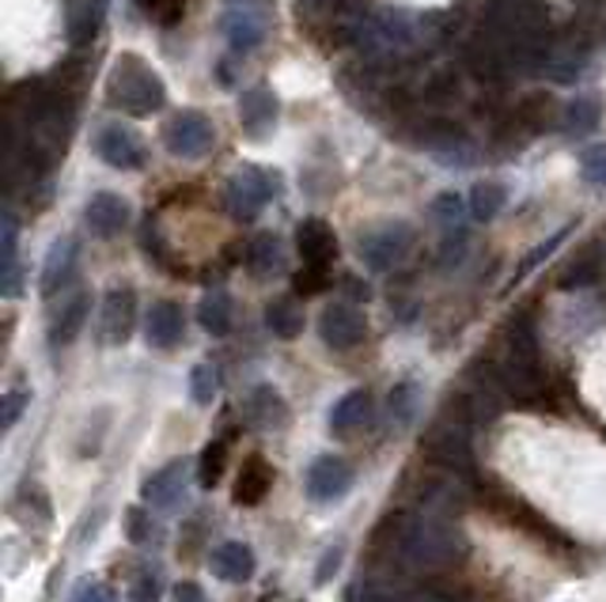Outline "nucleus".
I'll return each instance as SVG.
<instances>
[{"instance_id": "10", "label": "nucleus", "mask_w": 606, "mask_h": 602, "mask_svg": "<svg viewBox=\"0 0 606 602\" xmlns=\"http://www.w3.org/2000/svg\"><path fill=\"white\" fill-rule=\"evenodd\" d=\"M318 334H323V342L330 348L349 353V348H356L364 342L368 322H364V315L356 311L353 304H330L323 311V319H318Z\"/></svg>"}, {"instance_id": "17", "label": "nucleus", "mask_w": 606, "mask_h": 602, "mask_svg": "<svg viewBox=\"0 0 606 602\" xmlns=\"http://www.w3.org/2000/svg\"><path fill=\"white\" fill-rule=\"evenodd\" d=\"M213 576L225 583H246L254 576V550L246 542H220L213 550Z\"/></svg>"}, {"instance_id": "28", "label": "nucleus", "mask_w": 606, "mask_h": 602, "mask_svg": "<svg viewBox=\"0 0 606 602\" xmlns=\"http://www.w3.org/2000/svg\"><path fill=\"white\" fill-rule=\"evenodd\" d=\"M508 205V186L505 182H477L470 189V217L474 220H493Z\"/></svg>"}, {"instance_id": "12", "label": "nucleus", "mask_w": 606, "mask_h": 602, "mask_svg": "<svg viewBox=\"0 0 606 602\" xmlns=\"http://www.w3.org/2000/svg\"><path fill=\"white\" fill-rule=\"evenodd\" d=\"M296 247H300L303 266H311V269H330V261L338 258V235H334V228L326 224V220L307 217V220H303V224L296 228Z\"/></svg>"}, {"instance_id": "27", "label": "nucleus", "mask_w": 606, "mask_h": 602, "mask_svg": "<svg viewBox=\"0 0 606 602\" xmlns=\"http://www.w3.org/2000/svg\"><path fill=\"white\" fill-rule=\"evenodd\" d=\"M246 266H251L258 277L277 273V269H281V239L269 232L254 235V239L246 243Z\"/></svg>"}, {"instance_id": "5", "label": "nucleus", "mask_w": 606, "mask_h": 602, "mask_svg": "<svg viewBox=\"0 0 606 602\" xmlns=\"http://www.w3.org/2000/svg\"><path fill=\"white\" fill-rule=\"evenodd\" d=\"M417 38V20L405 12H395V8H376V12L364 15L361 23V42L368 50H405Z\"/></svg>"}, {"instance_id": "9", "label": "nucleus", "mask_w": 606, "mask_h": 602, "mask_svg": "<svg viewBox=\"0 0 606 602\" xmlns=\"http://www.w3.org/2000/svg\"><path fill=\"white\" fill-rule=\"evenodd\" d=\"M95 152H99V160L114 171L145 168V145H141L137 133H130L125 125H102V130L95 133Z\"/></svg>"}, {"instance_id": "22", "label": "nucleus", "mask_w": 606, "mask_h": 602, "mask_svg": "<svg viewBox=\"0 0 606 602\" xmlns=\"http://www.w3.org/2000/svg\"><path fill=\"white\" fill-rule=\"evenodd\" d=\"M246 414H251V425H258V429H284L289 425V406H284V398L274 386H254Z\"/></svg>"}, {"instance_id": "39", "label": "nucleus", "mask_w": 606, "mask_h": 602, "mask_svg": "<svg viewBox=\"0 0 606 602\" xmlns=\"http://www.w3.org/2000/svg\"><path fill=\"white\" fill-rule=\"evenodd\" d=\"M65 602H114V591L99 580H80L73 588V595H69Z\"/></svg>"}, {"instance_id": "26", "label": "nucleus", "mask_w": 606, "mask_h": 602, "mask_svg": "<svg viewBox=\"0 0 606 602\" xmlns=\"http://www.w3.org/2000/svg\"><path fill=\"white\" fill-rule=\"evenodd\" d=\"M561 122H565V130H569V133H592V130H599V122H603L599 95H577V99L565 107Z\"/></svg>"}, {"instance_id": "13", "label": "nucleus", "mask_w": 606, "mask_h": 602, "mask_svg": "<svg viewBox=\"0 0 606 602\" xmlns=\"http://www.w3.org/2000/svg\"><path fill=\"white\" fill-rule=\"evenodd\" d=\"M186 463L182 458H174V463H167L163 470H156L152 478H145V486H141V496H145V504L152 508H179L182 496H186Z\"/></svg>"}, {"instance_id": "7", "label": "nucleus", "mask_w": 606, "mask_h": 602, "mask_svg": "<svg viewBox=\"0 0 606 602\" xmlns=\"http://www.w3.org/2000/svg\"><path fill=\"white\" fill-rule=\"evenodd\" d=\"M303 489L315 504H334L353 489V466L338 455H318L315 463L307 466V478H303Z\"/></svg>"}, {"instance_id": "15", "label": "nucleus", "mask_w": 606, "mask_h": 602, "mask_svg": "<svg viewBox=\"0 0 606 602\" xmlns=\"http://www.w3.org/2000/svg\"><path fill=\"white\" fill-rule=\"evenodd\" d=\"M107 20V0H65V38L73 46H92Z\"/></svg>"}, {"instance_id": "42", "label": "nucleus", "mask_w": 606, "mask_h": 602, "mask_svg": "<svg viewBox=\"0 0 606 602\" xmlns=\"http://www.w3.org/2000/svg\"><path fill=\"white\" fill-rule=\"evenodd\" d=\"M174 602H209L205 599V591L197 588V583H179V588H174Z\"/></svg>"}, {"instance_id": "36", "label": "nucleus", "mask_w": 606, "mask_h": 602, "mask_svg": "<svg viewBox=\"0 0 606 602\" xmlns=\"http://www.w3.org/2000/svg\"><path fill=\"white\" fill-rule=\"evenodd\" d=\"M462 212H466V201H462L459 194H455V189H448V194H440L433 201V217L440 220L444 228H455L462 220Z\"/></svg>"}, {"instance_id": "31", "label": "nucleus", "mask_w": 606, "mask_h": 602, "mask_svg": "<svg viewBox=\"0 0 606 602\" xmlns=\"http://www.w3.org/2000/svg\"><path fill=\"white\" fill-rule=\"evenodd\" d=\"M417 402H421V386L413 383V379H405V383H398L395 391H390V417H395L398 425H410L413 414H417Z\"/></svg>"}, {"instance_id": "32", "label": "nucleus", "mask_w": 606, "mask_h": 602, "mask_svg": "<svg viewBox=\"0 0 606 602\" xmlns=\"http://www.w3.org/2000/svg\"><path fill=\"white\" fill-rule=\"evenodd\" d=\"M217 386H220V376L213 364H197V368L190 371V398H194L197 406H213Z\"/></svg>"}, {"instance_id": "8", "label": "nucleus", "mask_w": 606, "mask_h": 602, "mask_svg": "<svg viewBox=\"0 0 606 602\" xmlns=\"http://www.w3.org/2000/svg\"><path fill=\"white\" fill-rule=\"evenodd\" d=\"M133 322H137V292H133L130 284L110 288L107 299H102V315H99V342L102 345L130 342Z\"/></svg>"}, {"instance_id": "2", "label": "nucleus", "mask_w": 606, "mask_h": 602, "mask_svg": "<svg viewBox=\"0 0 606 602\" xmlns=\"http://www.w3.org/2000/svg\"><path fill=\"white\" fill-rule=\"evenodd\" d=\"M107 99H110V107L125 110V114L148 118L167 102V87L145 58L122 53V58L114 61V69H110Z\"/></svg>"}, {"instance_id": "23", "label": "nucleus", "mask_w": 606, "mask_h": 602, "mask_svg": "<svg viewBox=\"0 0 606 602\" xmlns=\"http://www.w3.org/2000/svg\"><path fill=\"white\" fill-rule=\"evenodd\" d=\"M368 409H372V394L368 391L341 394V398L334 402V409H330V432L334 435H349V432L356 429V425H364Z\"/></svg>"}, {"instance_id": "3", "label": "nucleus", "mask_w": 606, "mask_h": 602, "mask_svg": "<svg viewBox=\"0 0 606 602\" xmlns=\"http://www.w3.org/2000/svg\"><path fill=\"white\" fill-rule=\"evenodd\" d=\"M277 186H281V182H277V174H269L262 168H251V163H246V168H239L228 179V189H225L231 217H235V220H254L277 197Z\"/></svg>"}, {"instance_id": "1", "label": "nucleus", "mask_w": 606, "mask_h": 602, "mask_svg": "<svg viewBox=\"0 0 606 602\" xmlns=\"http://www.w3.org/2000/svg\"><path fill=\"white\" fill-rule=\"evenodd\" d=\"M459 553L462 535L444 512L421 508L410 516H398V557L405 565L421 568V573H436L444 565H455Z\"/></svg>"}, {"instance_id": "16", "label": "nucleus", "mask_w": 606, "mask_h": 602, "mask_svg": "<svg viewBox=\"0 0 606 602\" xmlns=\"http://www.w3.org/2000/svg\"><path fill=\"white\" fill-rule=\"evenodd\" d=\"M182 330H186V319H182V307L171 304V299H156L148 307V319H145V337L148 345L156 348H174L182 342Z\"/></svg>"}, {"instance_id": "35", "label": "nucleus", "mask_w": 606, "mask_h": 602, "mask_svg": "<svg viewBox=\"0 0 606 602\" xmlns=\"http://www.w3.org/2000/svg\"><path fill=\"white\" fill-rule=\"evenodd\" d=\"M31 406V391L27 386H12V391L4 394V402H0V414H4V432H12L15 425H20L23 409Z\"/></svg>"}, {"instance_id": "40", "label": "nucleus", "mask_w": 606, "mask_h": 602, "mask_svg": "<svg viewBox=\"0 0 606 602\" xmlns=\"http://www.w3.org/2000/svg\"><path fill=\"white\" fill-rule=\"evenodd\" d=\"M125 535H130V542H145V538L152 535V516H148V508L133 504V508L125 512Z\"/></svg>"}, {"instance_id": "21", "label": "nucleus", "mask_w": 606, "mask_h": 602, "mask_svg": "<svg viewBox=\"0 0 606 602\" xmlns=\"http://www.w3.org/2000/svg\"><path fill=\"white\" fill-rule=\"evenodd\" d=\"M239 118H243V130L251 137H262L266 130H274L277 122V95L266 91V87H251L239 99Z\"/></svg>"}, {"instance_id": "24", "label": "nucleus", "mask_w": 606, "mask_h": 602, "mask_svg": "<svg viewBox=\"0 0 606 602\" xmlns=\"http://www.w3.org/2000/svg\"><path fill=\"white\" fill-rule=\"evenodd\" d=\"M197 322L205 327V334L213 337H225L231 330V296L220 288L205 292L202 304H197Z\"/></svg>"}, {"instance_id": "4", "label": "nucleus", "mask_w": 606, "mask_h": 602, "mask_svg": "<svg viewBox=\"0 0 606 602\" xmlns=\"http://www.w3.org/2000/svg\"><path fill=\"white\" fill-rule=\"evenodd\" d=\"M413 228L402 224V220H387V224L372 228V232L361 235V243H356V250H361V261L368 269H376V273H383V269L398 266L405 255L413 250Z\"/></svg>"}, {"instance_id": "14", "label": "nucleus", "mask_w": 606, "mask_h": 602, "mask_svg": "<svg viewBox=\"0 0 606 602\" xmlns=\"http://www.w3.org/2000/svg\"><path fill=\"white\" fill-rule=\"evenodd\" d=\"M84 220L99 239H114V235L130 224V201L110 194V189H99V194L84 205Z\"/></svg>"}, {"instance_id": "41", "label": "nucleus", "mask_w": 606, "mask_h": 602, "mask_svg": "<svg viewBox=\"0 0 606 602\" xmlns=\"http://www.w3.org/2000/svg\"><path fill=\"white\" fill-rule=\"evenodd\" d=\"M338 565H341V545H330V550L323 553V561H318L315 583H330V576L338 573Z\"/></svg>"}, {"instance_id": "43", "label": "nucleus", "mask_w": 606, "mask_h": 602, "mask_svg": "<svg viewBox=\"0 0 606 602\" xmlns=\"http://www.w3.org/2000/svg\"><path fill=\"white\" fill-rule=\"evenodd\" d=\"M462 250H466V235L459 232V239H448V243H444V261H448V266H451V261H459Z\"/></svg>"}, {"instance_id": "33", "label": "nucleus", "mask_w": 606, "mask_h": 602, "mask_svg": "<svg viewBox=\"0 0 606 602\" xmlns=\"http://www.w3.org/2000/svg\"><path fill=\"white\" fill-rule=\"evenodd\" d=\"M554 118H557V107L549 102V95H528V99H523L520 122L528 125V130H546Z\"/></svg>"}, {"instance_id": "6", "label": "nucleus", "mask_w": 606, "mask_h": 602, "mask_svg": "<svg viewBox=\"0 0 606 602\" xmlns=\"http://www.w3.org/2000/svg\"><path fill=\"white\" fill-rule=\"evenodd\" d=\"M213 137H217V130H213V122L202 110H182V114H174L171 122L163 125L167 152L179 156V160H197V156H205L213 148Z\"/></svg>"}, {"instance_id": "11", "label": "nucleus", "mask_w": 606, "mask_h": 602, "mask_svg": "<svg viewBox=\"0 0 606 602\" xmlns=\"http://www.w3.org/2000/svg\"><path fill=\"white\" fill-rule=\"evenodd\" d=\"M220 30H225L231 53H254L262 42H266V15L251 4L231 8L225 20H220Z\"/></svg>"}, {"instance_id": "34", "label": "nucleus", "mask_w": 606, "mask_h": 602, "mask_svg": "<svg viewBox=\"0 0 606 602\" xmlns=\"http://www.w3.org/2000/svg\"><path fill=\"white\" fill-rule=\"evenodd\" d=\"M137 4L159 27H174L182 20V12H186V0H137Z\"/></svg>"}, {"instance_id": "29", "label": "nucleus", "mask_w": 606, "mask_h": 602, "mask_svg": "<svg viewBox=\"0 0 606 602\" xmlns=\"http://www.w3.org/2000/svg\"><path fill=\"white\" fill-rule=\"evenodd\" d=\"M266 327L274 330V337L292 342L303 330V311L296 307V299H274V304L266 307Z\"/></svg>"}, {"instance_id": "18", "label": "nucleus", "mask_w": 606, "mask_h": 602, "mask_svg": "<svg viewBox=\"0 0 606 602\" xmlns=\"http://www.w3.org/2000/svg\"><path fill=\"white\" fill-rule=\"evenodd\" d=\"M87 311H92V292H73V296L65 299V307L53 315V322H50V345L53 348L73 345L76 334L84 330V322H87Z\"/></svg>"}, {"instance_id": "30", "label": "nucleus", "mask_w": 606, "mask_h": 602, "mask_svg": "<svg viewBox=\"0 0 606 602\" xmlns=\"http://www.w3.org/2000/svg\"><path fill=\"white\" fill-rule=\"evenodd\" d=\"M228 455H231V443L228 440H213L209 447L202 451V458H197V481H202L205 489H213L220 478H225Z\"/></svg>"}, {"instance_id": "20", "label": "nucleus", "mask_w": 606, "mask_h": 602, "mask_svg": "<svg viewBox=\"0 0 606 602\" xmlns=\"http://www.w3.org/2000/svg\"><path fill=\"white\" fill-rule=\"evenodd\" d=\"M269 489H274V470H269V463L262 455H251L243 463V470H239L235 504H239V508H254V504L266 501Z\"/></svg>"}, {"instance_id": "19", "label": "nucleus", "mask_w": 606, "mask_h": 602, "mask_svg": "<svg viewBox=\"0 0 606 602\" xmlns=\"http://www.w3.org/2000/svg\"><path fill=\"white\" fill-rule=\"evenodd\" d=\"M76 239L73 235H65V239H58L50 247V255H46V266H43V296H58L61 288L69 284V277H73V269H76Z\"/></svg>"}, {"instance_id": "38", "label": "nucleus", "mask_w": 606, "mask_h": 602, "mask_svg": "<svg viewBox=\"0 0 606 602\" xmlns=\"http://www.w3.org/2000/svg\"><path fill=\"white\" fill-rule=\"evenodd\" d=\"M565 239H569V228H561V232H554V235H549V239H546V243H542V247H534V255H528V258H523L520 273H516V284H520V281H523V277H528V273H531V269H534V266H538V261H542V258H549V255H554V250H557V247H561V243H565Z\"/></svg>"}, {"instance_id": "37", "label": "nucleus", "mask_w": 606, "mask_h": 602, "mask_svg": "<svg viewBox=\"0 0 606 602\" xmlns=\"http://www.w3.org/2000/svg\"><path fill=\"white\" fill-rule=\"evenodd\" d=\"M580 174H584V182H592V186H606V145H595L580 156Z\"/></svg>"}, {"instance_id": "25", "label": "nucleus", "mask_w": 606, "mask_h": 602, "mask_svg": "<svg viewBox=\"0 0 606 602\" xmlns=\"http://www.w3.org/2000/svg\"><path fill=\"white\" fill-rule=\"evenodd\" d=\"M15 243H20V224L8 212L4 224H0V269H4V296H15L20 292V261H15Z\"/></svg>"}]
</instances>
